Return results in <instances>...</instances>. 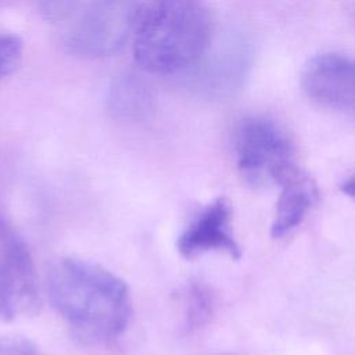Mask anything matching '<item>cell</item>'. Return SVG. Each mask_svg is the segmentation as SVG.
Masks as SVG:
<instances>
[{
	"label": "cell",
	"mask_w": 355,
	"mask_h": 355,
	"mask_svg": "<svg viewBox=\"0 0 355 355\" xmlns=\"http://www.w3.org/2000/svg\"><path fill=\"white\" fill-rule=\"evenodd\" d=\"M46 291L71 334L83 344H107L129 323L128 286L97 263L69 257L57 259L47 270Z\"/></svg>",
	"instance_id": "cell-1"
},
{
	"label": "cell",
	"mask_w": 355,
	"mask_h": 355,
	"mask_svg": "<svg viewBox=\"0 0 355 355\" xmlns=\"http://www.w3.org/2000/svg\"><path fill=\"white\" fill-rule=\"evenodd\" d=\"M211 28L204 0H141L130 29L136 62L150 73L182 72L205 54Z\"/></svg>",
	"instance_id": "cell-2"
},
{
	"label": "cell",
	"mask_w": 355,
	"mask_h": 355,
	"mask_svg": "<svg viewBox=\"0 0 355 355\" xmlns=\"http://www.w3.org/2000/svg\"><path fill=\"white\" fill-rule=\"evenodd\" d=\"M234 153L237 169L254 186L280 184L300 168L287 133L263 116L247 118L240 123Z\"/></svg>",
	"instance_id": "cell-3"
},
{
	"label": "cell",
	"mask_w": 355,
	"mask_h": 355,
	"mask_svg": "<svg viewBox=\"0 0 355 355\" xmlns=\"http://www.w3.org/2000/svg\"><path fill=\"white\" fill-rule=\"evenodd\" d=\"M136 3L133 0H93L73 21L65 46L82 57L116 53L130 36Z\"/></svg>",
	"instance_id": "cell-4"
},
{
	"label": "cell",
	"mask_w": 355,
	"mask_h": 355,
	"mask_svg": "<svg viewBox=\"0 0 355 355\" xmlns=\"http://www.w3.org/2000/svg\"><path fill=\"white\" fill-rule=\"evenodd\" d=\"M39 284L31 251L4 219L0 223V323L36 312Z\"/></svg>",
	"instance_id": "cell-5"
},
{
	"label": "cell",
	"mask_w": 355,
	"mask_h": 355,
	"mask_svg": "<svg viewBox=\"0 0 355 355\" xmlns=\"http://www.w3.org/2000/svg\"><path fill=\"white\" fill-rule=\"evenodd\" d=\"M176 247L189 259L211 251L240 259L241 248L233 233L229 201L219 197L207 204L180 233Z\"/></svg>",
	"instance_id": "cell-6"
},
{
	"label": "cell",
	"mask_w": 355,
	"mask_h": 355,
	"mask_svg": "<svg viewBox=\"0 0 355 355\" xmlns=\"http://www.w3.org/2000/svg\"><path fill=\"white\" fill-rule=\"evenodd\" d=\"M355 72L349 57L340 53L315 55L304 68L301 85L313 101L337 110L354 105Z\"/></svg>",
	"instance_id": "cell-7"
},
{
	"label": "cell",
	"mask_w": 355,
	"mask_h": 355,
	"mask_svg": "<svg viewBox=\"0 0 355 355\" xmlns=\"http://www.w3.org/2000/svg\"><path fill=\"white\" fill-rule=\"evenodd\" d=\"M275 216L270 226L273 239H282L295 230L316 205L318 186L301 168L287 176L280 184Z\"/></svg>",
	"instance_id": "cell-8"
},
{
	"label": "cell",
	"mask_w": 355,
	"mask_h": 355,
	"mask_svg": "<svg viewBox=\"0 0 355 355\" xmlns=\"http://www.w3.org/2000/svg\"><path fill=\"white\" fill-rule=\"evenodd\" d=\"M105 107L110 115L118 121H143L153 111V94L139 78L122 76L110 86Z\"/></svg>",
	"instance_id": "cell-9"
},
{
	"label": "cell",
	"mask_w": 355,
	"mask_h": 355,
	"mask_svg": "<svg viewBox=\"0 0 355 355\" xmlns=\"http://www.w3.org/2000/svg\"><path fill=\"white\" fill-rule=\"evenodd\" d=\"M183 318L187 329L205 326L215 311V297L211 290L201 283L189 284L182 294Z\"/></svg>",
	"instance_id": "cell-10"
},
{
	"label": "cell",
	"mask_w": 355,
	"mask_h": 355,
	"mask_svg": "<svg viewBox=\"0 0 355 355\" xmlns=\"http://www.w3.org/2000/svg\"><path fill=\"white\" fill-rule=\"evenodd\" d=\"M22 53L24 44L18 36L0 33V82L18 69Z\"/></svg>",
	"instance_id": "cell-11"
},
{
	"label": "cell",
	"mask_w": 355,
	"mask_h": 355,
	"mask_svg": "<svg viewBox=\"0 0 355 355\" xmlns=\"http://www.w3.org/2000/svg\"><path fill=\"white\" fill-rule=\"evenodd\" d=\"M0 355H43L29 340L17 336L0 337Z\"/></svg>",
	"instance_id": "cell-12"
},
{
	"label": "cell",
	"mask_w": 355,
	"mask_h": 355,
	"mask_svg": "<svg viewBox=\"0 0 355 355\" xmlns=\"http://www.w3.org/2000/svg\"><path fill=\"white\" fill-rule=\"evenodd\" d=\"M42 14L50 21H58L71 14L76 0H37Z\"/></svg>",
	"instance_id": "cell-13"
},
{
	"label": "cell",
	"mask_w": 355,
	"mask_h": 355,
	"mask_svg": "<svg viewBox=\"0 0 355 355\" xmlns=\"http://www.w3.org/2000/svg\"><path fill=\"white\" fill-rule=\"evenodd\" d=\"M15 0H0V8H4V7H8L14 3Z\"/></svg>",
	"instance_id": "cell-14"
},
{
	"label": "cell",
	"mask_w": 355,
	"mask_h": 355,
	"mask_svg": "<svg viewBox=\"0 0 355 355\" xmlns=\"http://www.w3.org/2000/svg\"><path fill=\"white\" fill-rule=\"evenodd\" d=\"M3 220H4V218H3V215H1V214H0V223H1V222H3Z\"/></svg>",
	"instance_id": "cell-15"
}]
</instances>
